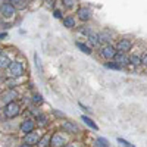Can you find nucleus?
I'll use <instances>...</instances> for the list:
<instances>
[{
    "instance_id": "nucleus-1",
    "label": "nucleus",
    "mask_w": 147,
    "mask_h": 147,
    "mask_svg": "<svg viewBox=\"0 0 147 147\" xmlns=\"http://www.w3.org/2000/svg\"><path fill=\"white\" fill-rule=\"evenodd\" d=\"M69 143L68 140V134L65 132H53L52 134V140H50V147H65Z\"/></svg>"
},
{
    "instance_id": "nucleus-2",
    "label": "nucleus",
    "mask_w": 147,
    "mask_h": 147,
    "mask_svg": "<svg viewBox=\"0 0 147 147\" xmlns=\"http://www.w3.org/2000/svg\"><path fill=\"white\" fill-rule=\"evenodd\" d=\"M3 113H5V118H7V119L16 118L21 113V105L18 102H12V103L6 105L3 109Z\"/></svg>"
},
{
    "instance_id": "nucleus-3",
    "label": "nucleus",
    "mask_w": 147,
    "mask_h": 147,
    "mask_svg": "<svg viewBox=\"0 0 147 147\" xmlns=\"http://www.w3.org/2000/svg\"><path fill=\"white\" fill-rule=\"evenodd\" d=\"M0 16L5 19H12L15 16V7L10 2H2L0 3Z\"/></svg>"
},
{
    "instance_id": "nucleus-4",
    "label": "nucleus",
    "mask_w": 147,
    "mask_h": 147,
    "mask_svg": "<svg viewBox=\"0 0 147 147\" xmlns=\"http://www.w3.org/2000/svg\"><path fill=\"white\" fill-rule=\"evenodd\" d=\"M116 53H118L116 49H115V46H112V44H105V46L100 47V56H102L105 60H107V62H110L112 59H115Z\"/></svg>"
},
{
    "instance_id": "nucleus-5",
    "label": "nucleus",
    "mask_w": 147,
    "mask_h": 147,
    "mask_svg": "<svg viewBox=\"0 0 147 147\" xmlns=\"http://www.w3.org/2000/svg\"><path fill=\"white\" fill-rule=\"evenodd\" d=\"M7 69H9L10 77H13V78H18V77L24 75V65L21 62H18V60H12V63H10V66Z\"/></svg>"
},
{
    "instance_id": "nucleus-6",
    "label": "nucleus",
    "mask_w": 147,
    "mask_h": 147,
    "mask_svg": "<svg viewBox=\"0 0 147 147\" xmlns=\"http://www.w3.org/2000/svg\"><path fill=\"white\" fill-rule=\"evenodd\" d=\"M115 49H116V52H119V53H127V52H129L132 49V41L129 38H121L116 43Z\"/></svg>"
},
{
    "instance_id": "nucleus-7",
    "label": "nucleus",
    "mask_w": 147,
    "mask_h": 147,
    "mask_svg": "<svg viewBox=\"0 0 147 147\" xmlns=\"http://www.w3.org/2000/svg\"><path fill=\"white\" fill-rule=\"evenodd\" d=\"M40 138H41V134L38 132V131H32V132H30V134H27L25 136V138H24V144H27V146H37L38 144V141H40Z\"/></svg>"
},
{
    "instance_id": "nucleus-8",
    "label": "nucleus",
    "mask_w": 147,
    "mask_h": 147,
    "mask_svg": "<svg viewBox=\"0 0 147 147\" xmlns=\"http://www.w3.org/2000/svg\"><path fill=\"white\" fill-rule=\"evenodd\" d=\"M62 131L65 134H68V136H72V134H78L80 132V128H78L77 124H74V122L65 121V122H62Z\"/></svg>"
},
{
    "instance_id": "nucleus-9",
    "label": "nucleus",
    "mask_w": 147,
    "mask_h": 147,
    "mask_svg": "<svg viewBox=\"0 0 147 147\" xmlns=\"http://www.w3.org/2000/svg\"><path fill=\"white\" fill-rule=\"evenodd\" d=\"M34 128H35V122H34L32 119L22 121L21 125H19V131H21L22 134H25V136H27V134H30V132H32Z\"/></svg>"
},
{
    "instance_id": "nucleus-10",
    "label": "nucleus",
    "mask_w": 147,
    "mask_h": 147,
    "mask_svg": "<svg viewBox=\"0 0 147 147\" xmlns=\"http://www.w3.org/2000/svg\"><path fill=\"white\" fill-rule=\"evenodd\" d=\"M113 62L122 69V68H125L129 65V56H127V53H116L115 59H113Z\"/></svg>"
},
{
    "instance_id": "nucleus-11",
    "label": "nucleus",
    "mask_w": 147,
    "mask_h": 147,
    "mask_svg": "<svg viewBox=\"0 0 147 147\" xmlns=\"http://www.w3.org/2000/svg\"><path fill=\"white\" fill-rule=\"evenodd\" d=\"M77 16H78V19H80L81 22L90 21V19H91V9H90V7H85V6L80 7L78 12H77Z\"/></svg>"
},
{
    "instance_id": "nucleus-12",
    "label": "nucleus",
    "mask_w": 147,
    "mask_h": 147,
    "mask_svg": "<svg viewBox=\"0 0 147 147\" xmlns=\"http://www.w3.org/2000/svg\"><path fill=\"white\" fill-rule=\"evenodd\" d=\"M16 97H18V93L15 90H7V91H5L2 94V103L6 106V105H9L12 102H15Z\"/></svg>"
},
{
    "instance_id": "nucleus-13",
    "label": "nucleus",
    "mask_w": 147,
    "mask_h": 147,
    "mask_svg": "<svg viewBox=\"0 0 147 147\" xmlns=\"http://www.w3.org/2000/svg\"><path fill=\"white\" fill-rule=\"evenodd\" d=\"M62 22H63V27H66V28H69V30H72V28L77 27V18L74 16V15H66V16H63Z\"/></svg>"
},
{
    "instance_id": "nucleus-14",
    "label": "nucleus",
    "mask_w": 147,
    "mask_h": 147,
    "mask_svg": "<svg viewBox=\"0 0 147 147\" xmlns=\"http://www.w3.org/2000/svg\"><path fill=\"white\" fill-rule=\"evenodd\" d=\"M87 41H88V46L91 47V49H96V47H102L100 44V38H99V34H96V32H93L91 35H88L87 37Z\"/></svg>"
},
{
    "instance_id": "nucleus-15",
    "label": "nucleus",
    "mask_w": 147,
    "mask_h": 147,
    "mask_svg": "<svg viewBox=\"0 0 147 147\" xmlns=\"http://www.w3.org/2000/svg\"><path fill=\"white\" fill-rule=\"evenodd\" d=\"M10 63H12V60H10L9 55H7V53H3V52L0 53V69H6V68H9Z\"/></svg>"
},
{
    "instance_id": "nucleus-16",
    "label": "nucleus",
    "mask_w": 147,
    "mask_h": 147,
    "mask_svg": "<svg viewBox=\"0 0 147 147\" xmlns=\"http://www.w3.org/2000/svg\"><path fill=\"white\" fill-rule=\"evenodd\" d=\"M50 140H52V134L47 132L44 134V136H41L38 144H37V147H50Z\"/></svg>"
},
{
    "instance_id": "nucleus-17",
    "label": "nucleus",
    "mask_w": 147,
    "mask_h": 147,
    "mask_svg": "<svg viewBox=\"0 0 147 147\" xmlns=\"http://www.w3.org/2000/svg\"><path fill=\"white\" fill-rule=\"evenodd\" d=\"M10 3H12V6L15 7V10H16V9H18V10H24V9L28 6L27 0H12Z\"/></svg>"
},
{
    "instance_id": "nucleus-18",
    "label": "nucleus",
    "mask_w": 147,
    "mask_h": 147,
    "mask_svg": "<svg viewBox=\"0 0 147 147\" xmlns=\"http://www.w3.org/2000/svg\"><path fill=\"white\" fill-rule=\"evenodd\" d=\"M81 121H82V122H84V124L87 125V127H90L91 129H96V131L99 129V127H97V124H96V122H94V121H93L91 118H88V116L82 115V116H81Z\"/></svg>"
},
{
    "instance_id": "nucleus-19",
    "label": "nucleus",
    "mask_w": 147,
    "mask_h": 147,
    "mask_svg": "<svg viewBox=\"0 0 147 147\" xmlns=\"http://www.w3.org/2000/svg\"><path fill=\"white\" fill-rule=\"evenodd\" d=\"M77 44V47L80 49V50L82 52V53H85V55H91L93 53V49L88 46V44H85V43H81V41H77L75 43Z\"/></svg>"
},
{
    "instance_id": "nucleus-20",
    "label": "nucleus",
    "mask_w": 147,
    "mask_h": 147,
    "mask_svg": "<svg viewBox=\"0 0 147 147\" xmlns=\"http://www.w3.org/2000/svg\"><path fill=\"white\" fill-rule=\"evenodd\" d=\"M37 124H38V127H47L49 125L47 115H44V113H38V115H37Z\"/></svg>"
},
{
    "instance_id": "nucleus-21",
    "label": "nucleus",
    "mask_w": 147,
    "mask_h": 147,
    "mask_svg": "<svg viewBox=\"0 0 147 147\" xmlns=\"http://www.w3.org/2000/svg\"><path fill=\"white\" fill-rule=\"evenodd\" d=\"M129 65H132V68L140 66V65H141V56H138V55L129 56Z\"/></svg>"
},
{
    "instance_id": "nucleus-22",
    "label": "nucleus",
    "mask_w": 147,
    "mask_h": 147,
    "mask_svg": "<svg viewBox=\"0 0 147 147\" xmlns=\"http://www.w3.org/2000/svg\"><path fill=\"white\" fill-rule=\"evenodd\" d=\"M96 147H110L109 141L103 137H97L96 138Z\"/></svg>"
},
{
    "instance_id": "nucleus-23",
    "label": "nucleus",
    "mask_w": 147,
    "mask_h": 147,
    "mask_svg": "<svg viewBox=\"0 0 147 147\" xmlns=\"http://www.w3.org/2000/svg\"><path fill=\"white\" fill-rule=\"evenodd\" d=\"M118 143H119L122 147H136L134 144H131L129 141H127L125 138H121V137H118Z\"/></svg>"
},
{
    "instance_id": "nucleus-24",
    "label": "nucleus",
    "mask_w": 147,
    "mask_h": 147,
    "mask_svg": "<svg viewBox=\"0 0 147 147\" xmlns=\"http://www.w3.org/2000/svg\"><path fill=\"white\" fill-rule=\"evenodd\" d=\"M32 102L35 105H43V96L41 94H34L32 96Z\"/></svg>"
},
{
    "instance_id": "nucleus-25",
    "label": "nucleus",
    "mask_w": 147,
    "mask_h": 147,
    "mask_svg": "<svg viewBox=\"0 0 147 147\" xmlns=\"http://www.w3.org/2000/svg\"><path fill=\"white\" fill-rule=\"evenodd\" d=\"M62 3H63V6H65V7H69V9H71V7H74V6L77 5V2H74V0H63Z\"/></svg>"
},
{
    "instance_id": "nucleus-26",
    "label": "nucleus",
    "mask_w": 147,
    "mask_h": 147,
    "mask_svg": "<svg viewBox=\"0 0 147 147\" xmlns=\"http://www.w3.org/2000/svg\"><path fill=\"white\" fill-rule=\"evenodd\" d=\"M105 66H106V68H109V69H116V71H119V69H121L115 62H106V63H105Z\"/></svg>"
},
{
    "instance_id": "nucleus-27",
    "label": "nucleus",
    "mask_w": 147,
    "mask_h": 147,
    "mask_svg": "<svg viewBox=\"0 0 147 147\" xmlns=\"http://www.w3.org/2000/svg\"><path fill=\"white\" fill-rule=\"evenodd\" d=\"M53 16L57 18V19H60V18H62V10H60V9H55L53 10Z\"/></svg>"
},
{
    "instance_id": "nucleus-28",
    "label": "nucleus",
    "mask_w": 147,
    "mask_h": 147,
    "mask_svg": "<svg viewBox=\"0 0 147 147\" xmlns=\"http://www.w3.org/2000/svg\"><path fill=\"white\" fill-rule=\"evenodd\" d=\"M65 147H82V146H81V143H77V141H69Z\"/></svg>"
},
{
    "instance_id": "nucleus-29",
    "label": "nucleus",
    "mask_w": 147,
    "mask_h": 147,
    "mask_svg": "<svg viewBox=\"0 0 147 147\" xmlns=\"http://www.w3.org/2000/svg\"><path fill=\"white\" fill-rule=\"evenodd\" d=\"M141 65H143L144 68H147V53H144V55L141 56Z\"/></svg>"
},
{
    "instance_id": "nucleus-30",
    "label": "nucleus",
    "mask_w": 147,
    "mask_h": 147,
    "mask_svg": "<svg viewBox=\"0 0 147 147\" xmlns=\"http://www.w3.org/2000/svg\"><path fill=\"white\" fill-rule=\"evenodd\" d=\"M53 113H55L57 118H65V113H63V112H57V110H53Z\"/></svg>"
},
{
    "instance_id": "nucleus-31",
    "label": "nucleus",
    "mask_w": 147,
    "mask_h": 147,
    "mask_svg": "<svg viewBox=\"0 0 147 147\" xmlns=\"http://www.w3.org/2000/svg\"><path fill=\"white\" fill-rule=\"evenodd\" d=\"M6 37H7V34H6V32H0V40H5Z\"/></svg>"
},
{
    "instance_id": "nucleus-32",
    "label": "nucleus",
    "mask_w": 147,
    "mask_h": 147,
    "mask_svg": "<svg viewBox=\"0 0 147 147\" xmlns=\"http://www.w3.org/2000/svg\"><path fill=\"white\" fill-rule=\"evenodd\" d=\"M18 147H31V146H27V144H21V146H18Z\"/></svg>"
},
{
    "instance_id": "nucleus-33",
    "label": "nucleus",
    "mask_w": 147,
    "mask_h": 147,
    "mask_svg": "<svg viewBox=\"0 0 147 147\" xmlns=\"http://www.w3.org/2000/svg\"><path fill=\"white\" fill-rule=\"evenodd\" d=\"M0 53H2V49H0Z\"/></svg>"
}]
</instances>
